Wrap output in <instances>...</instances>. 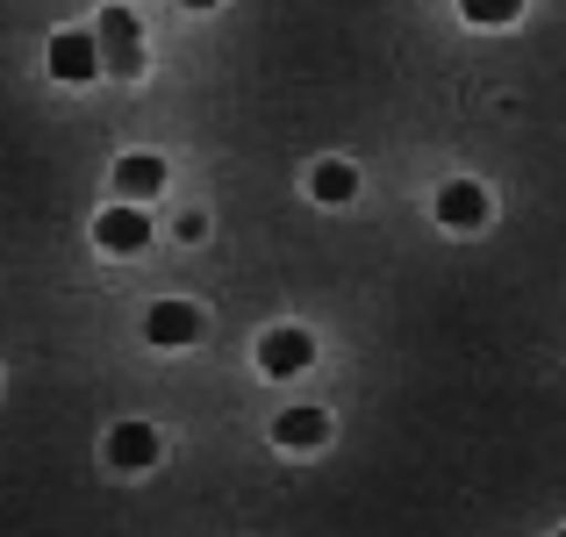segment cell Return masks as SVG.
I'll list each match as a JSON object with an SVG mask.
<instances>
[{"label":"cell","mask_w":566,"mask_h":537,"mask_svg":"<svg viewBox=\"0 0 566 537\" xmlns=\"http://www.w3.org/2000/svg\"><path fill=\"white\" fill-rule=\"evenodd\" d=\"M43 72L65 86H94L101 80V36L94 29H57L51 43H43Z\"/></svg>","instance_id":"cell-1"},{"label":"cell","mask_w":566,"mask_h":537,"mask_svg":"<svg viewBox=\"0 0 566 537\" xmlns=\"http://www.w3.org/2000/svg\"><path fill=\"white\" fill-rule=\"evenodd\" d=\"M151 236H158V222L137 201H115L94 215V251H108V259H137V251H151Z\"/></svg>","instance_id":"cell-2"},{"label":"cell","mask_w":566,"mask_h":537,"mask_svg":"<svg viewBox=\"0 0 566 537\" xmlns=\"http://www.w3.org/2000/svg\"><path fill=\"white\" fill-rule=\"evenodd\" d=\"M101 459H108L115 473H151L158 459H166V438H158V423H115L108 438H101Z\"/></svg>","instance_id":"cell-3"},{"label":"cell","mask_w":566,"mask_h":537,"mask_svg":"<svg viewBox=\"0 0 566 537\" xmlns=\"http://www.w3.org/2000/svg\"><path fill=\"white\" fill-rule=\"evenodd\" d=\"M308 366H316V337H308V330L280 323V330L259 337V372H265V380H294V372H308Z\"/></svg>","instance_id":"cell-4"},{"label":"cell","mask_w":566,"mask_h":537,"mask_svg":"<svg viewBox=\"0 0 566 537\" xmlns=\"http://www.w3.org/2000/svg\"><path fill=\"white\" fill-rule=\"evenodd\" d=\"M94 36H101V72H123V80H129V72L144 65V51H137V14H129V8H101V29H94Z\"/></svg>","instance_id":"cell-5"},{"label":"cell","mask_w":566,"mask_h":537,"mask_svg":"<svg viewBox=\"0 0 566 537\" xmlns=\"http://www.w3.org/2000/svg\"><path fill=\"white\" fill-rule=\"evenodd\" d=\"M430 208H438V222H444V230H481V222H488V193L473 187V179H444Z\"/></svg>","instance_id":"cell-6"},{"label":"cell","mask_w":566,"mask_h":537,"mask_svg":"<svg viewBox=\"0 0 566 537\" xmlns=\"http://www.w3.org/2000/svg\"><path fill=\"white\" fill-rule=\"evenodd\" d=\"M115 193L123 201H151V193H166V158L158 151H129V158H115Z\"/></svg>","instance_id":"cell-7"},{"label":"cell","mask_w":566,"mask_h":537,"mask_svg":"<svg viewBox=\"0 0 566 537\" xmlns=\"http://www.w3.org/2000/svg\"><path fill=\"white\" fill-rule=\"evenodd\" d=\"M144 337H151V345H166V351H180V345L201 337V308H193V302H158L151 316H144Z\"/></svg>","instance_id":"cell-8"},{"label":"cell","mask_w":566,"mask_h":537,"mask_svg":"<svg viewBox=\"0 0 566 537\" xmlns=\"http://www.w3.org/2000/svg\"><path fill=\"white\" fill-rule=\"evenodd\" d=\"M273 444H287V452H316V444H331V409H287V415H273Z\"/></svg>","instance_id":"cell-9"},{"label":"cell","mask_w":566,"mask_h":537,"mask_svg":"<svg viewBox=\"0 0 566 537\" xmlns=\"http://www.w3.org/2000/svg\"><path fill=\"white\" fill-rule=\"evenodd\" d=\"M308 193H316V201H323V208H345V201H352V193H359V172H352V166H345V158H323V166H316V172H308Z\"/></svg>","instance_id":"cell-10"},{"label":"cell","mask_w":566,"mask_h":537,"mask_svg":"<svg viewBox=\"0 0 566 537\" xmlns=\"http://www.w3.org/2000/svg\"><path fill=\"white\" fill-rule=\"evenodd\" d=\"M459 14H467L473 29H510L516 14H524V0H459Z\"/></svg>","instance_id":"cell-11"},{"label":"cell","mask_w":566,"mask_h":537,"mask_svg":"<svg viewBox=\"0 0 566 537\" xmlns=\"http://www.w3.org/2000/svg\"><path fill=\"white\" fill-rule=\"evenodd\" d=\"M172 236H180V244H201L208 222H201V215H180V222H172Z\"/></svg>","instance_id":"cell-12"},{"label":"cell","mask_w":566,"mask_h":537,"mask_svg":"<svg viewBox=\"0 0 566 537\" xmlns=\"http://www.w3.org/2000/svg\"><path fill=\"white\" fill-rule=\"evenodd\" d=\"M180 8H222V0H180Z\"/></svg>","instance_id":"cell-13"},{"label":"cell","mask_w":566,"mask_h":537,"mask_svg":"<svg viewBox=\"0 0 566 537\" xmlns=\"http://www.w3.org/2000/svg\"><path fill=\"white\" fill-rule=\"evenodd\" d=\"M559 537H566V530H559Z\"/></svg>","instance_id":"cell-14"}]
</instances>
